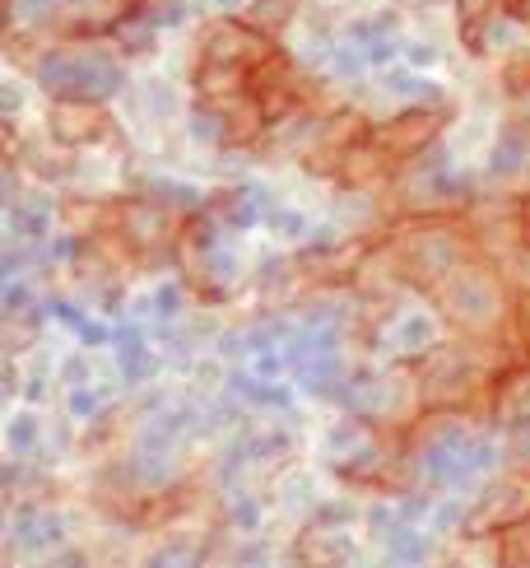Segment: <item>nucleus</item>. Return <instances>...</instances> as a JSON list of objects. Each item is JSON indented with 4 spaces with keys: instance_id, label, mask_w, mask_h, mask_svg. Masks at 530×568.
I'll return each mask as SVG.
<instances>
[{
    "instance_id": "19",
    "label": "nucleus",
    "mask_w": 530,
    "mask_h": 568,
    "mask_svg": "<svg viewBox=\"0 0 530 568\" xmlns=\"http://www.w3.org/2000/svg\"><path fill=\"white\" fill-rule=\"evenodd\" d=\"M424 345H432V322H428V317H400V322L391 326V349L415 354V349H424Z\"/></svg>"
},
{
    "instance_id": "22",
    "label": "nucleus",
    "mask_w": 530,
    "mask_h": 568,
    "mask_svg": "<svg viewBox=\"0 0 530 568\" xmlns=\"http://www.w3.org/2000/svg\"><path fill=\"white\" fill-rule=\"evenodd\" d=\"M502 564H530V517L512 523L502 536Z\"/></svg>"
},
{
    "instance_id": "17",
    "label": "nucleus",
    "mask_w": 530,
    "mask_h": 568,
    "mask_svg": "<svg viewBox=\"0 0 530 568\" xmlns=\"http://www.w3.org/2000/svg\"><path fill=\"white\" fill-rule=\"evenodd\" d=\"M116 345H122V373L131 377V383H140V377L154 373V354L144 349V341L135 336V331H122V336H116Z\"/></svg>"
},
{
    "instance_id": "16",
    "label": "nucleus",
    "mask_w": 530,
    "mask_h": 568,
    "mask_svg": "<svg viewBox=\"0 0 530 568\" xmlns=\"http://www.w3.org/2000/svg\"><path fill=\"white\" fill-rule=\"evenodd\" d=\"M493 400H498V410H512V406H521V400H530V359L526 364H512L508 373L498 377Z\"/></svg>"
},
{
    "instance_id": "2",
    "label": "nucleus",
    "mask_w": 530,
    "mask_h": 568,
    "mask_svg": "<svg viewBox=\"0 0 530 568\" xmlns=\"http://www.w3.org/2000/svg\"><path fill=\"white\" fill-rule=\"evenodd\" d=\"M438 290H442L447 322L466 326V331H493L502 322V313H508V294H502L498 275L475 266V262H466L456 275H447Z\"/></svg>"
},
{
    "instance_id": "30",
    "label": "nucleus",
    "mask_w": 530,
    "mask_h": 568,
    "mask_svg": "<svg viewBox=\"0 0 530 568\" xmlns=\"http://www.w3.org/2000/svg\"><path fill=\"white\" fill-rule=\"evenodd\" d=\"M521 224L530 229V196H526V205H521Z\"/></svg>"
},
{
    "instance_id": "15",
    "label": "nucleus",
    "mask_w": 530,
    "mask_h": 568,
    "mask_svg": "<svg viewBox=\"0 0 530 568\" xmlns=\"http://www.w3.org/2000/svg\"><path fill=\"white\" fill-rule=\"evenodd\" d=\"M61 540V523L52 513H23L19 527H14V546L19 550H47Z\"/></svg>"
},
{
    "instance_id": "24",
    "label": "nucleus",
    "mask_w": 530,
    "mask_h": 568,
    "mask_svg": "<svg viewBox=\"0 0 530 568\" xmlns=\"http://www.w3.org/2000/svg\"><path fill=\"white\" fill-rule=\"evenodd\" d=\"M80 6H89V0H29L33 14H61V19H75Z\"/></svg>"
},
{
    "instance_id": "4",
    "label": "nucleus",
    "mask_w": 530,
    "mask_h": 568,
    "mask_svg": "<svg viewBox=\"0 0 530 568\" xmlns=\"http://www.w3.org/2000/svg\"><path fill=\"white\" fill-rule=\"evenodd\" d=\"M479 387H485V364H479V354L470 349H438L428 354L424 364V377H419V392L428 406H470V400L479 396Z\"/></svg>"
},
{
    "instance_id": "23",
    "label": "nucleus",
    "mask_w": 530,
    "mask_h": 568,
    "mask_svg": "<svg viewBox=\"0 0 530 568\" xmlns=\"http://www.w3.org/2000/svg\"><path fill=\"white\" fill-rule=\"evenodd\" d=\"M396 93H405V99H428L432 108H442V89L438 84H428V80H415V75H400V70H396V75L387 80Z\"/></svg>"
},
{
    "instance_id": "9",
    "label": "nucleus",
    "mask_w": 530,
    "mask_h": 568,
    "mask_svg": "<svg viewBox=\"0 0 530 568\" xmlns=\"http://www.w3.org/2000/svg\"><path fill=\"white\" fill-rule=\"evenodd\" d=\"M271 57V42H265L261 29L252 23H210L205 38H201V61H233V65H261Z\"/></svg>"
},
{
    "instance_id": "20",
    "label": "nucleus",
    "mask_w": 530,
    "mask_h": 568,
    "mask_svg": "<svg viewBox=\"0 0 530 568\" xmlns=\"http://www.w3.org/2000/svg\"><path fill=\"white\" fill-rule=\"evenodd\" d=\"M220 210H224V220H228L233 229H247V224H256V215H261V192H252V186H243V192H228V196L220 201Z\"/></svg>"
},
{
    "instance_id": "27",
    "label": "nucleus",
    "mask_w": 530,
    "mask_h": 568,
    "mask_svg": "<svg viewBox=\"0 0 530 568\" xmlns=\"http://www.w3.org/2000/svg\"><path fill=\"white\" fill-rule=\"evenodd\" d=\"M38 429V419L33 415H23V419H14V429H10V438H14V447H29V434Z\"/></svg>"
},
{
    "instance_id": "28",
    "label": "nucleus",
    "mask_w": 530,
    "mask_h": 568,
    "mask_svg": "<svg viewBox=\"0 0 530 568\" xmlns=\"http://www.w3.org/2000/svg\"><path fill=\"white\" fill-rule=\"evenodd\" d=\"M70 410H75V415H93V410H99V400H93V392H75V396H70Z\"/></svg>"
},
{
    "instance_id": "18",
    "label": "nucleus",
    "mask_w": 530,
    "mask_h": 568,
    "mask_svg": "<svg viewBox=\"0 0 530 568\" xmlns=\"http://www.w3.org/2000/svg\"><path fill=\"white\" fill-rule=\"evenodd\" d=\"M116 42L126 47V52H144V47H154V14H131V19H116L112 23Z\"/></svg>"
},
{
    "instance_id": "3",
    "label": "nucleus",
    "mask_w": 530,
    "mask_h": 568,
    "mask_svg": "<svg viewBox=\"0 0 530 568\" xmlns=\"http://www.w3.org/2000/svg\"><path fill=\"white\" fill-rule=\"evenodd\" d=\"M122 65L99 52H61L38 61V84L52 93V99H112L122 89Z\"/></svg>"
},
{
    "instance_id": "1",
    "label": "nucleus",
    "mask_w": 530,
    "mask_h": 568,
    "mask_svg": "<svg viewBox=\"0 0 530 568\" xmlns=\"http://www.w3.org/2000/svg\"><path fill=\"white\" fill-rule=\"evenodd\" d=\"M387 256L409 284H419V290H438L447 275H456L470 262V247H466V239L456 229L424 224V229H409Z\"/></svg>"
},
{
    "instance_id": "10",
    "label": "nucleus",
    "mask_w": 530,
    "mask_h": 568,
    "mask_svg": "<svg viewBox=\"0 0 530 568\" xmlns=\"http://www.w3.org/2000/svg\"><path fill=\"white\" fill-rule=\"evenodd\" d=\"M116 239H122L131 252H163L173 243V215L163 205L150 201H131L116 210Z\"/></svg>"
},
{
    "instance_id": "6",
    "label": "nucleus",
    "mask_w": 530,
    "mask_h": 568,
    "mask_svg": "<svg viewBox=\"0 0 530 568\" xmlns=\"http://www.w3.org/2000/svg\"><path fill=\"white\" fill-rule=\"evenodd\" d=\"M489 466H493L489 438H466V434L447 429L442 438H432L424 447V470L432 480H442V485H466V480H475L479 470H489Z\"/></svg>"
},
{
    "instance_id": "7",
    "label": "nucleus",
    "mask_w": 530,
    "mask_h": 568,
    "mask_svg": "<svg viewBox=\"0 0 530 568\" xmlns=\"http://www.w3.org/2000/svg\"><path fill=\"white\" fill-rule=\"evenodd\" d=\"M442 126H447V108H432V103H428V108H409V112H400L396 122L377 126L368 140L381 150V159H387L391 169H396L400 159L424 154V150L432 145V140H438V131H442Z\"/></svg>"
},
{
    "instance_id": "11",
    "label": "nucleus",
    "mask_w": 530,
    "mask_h": 568,
    "mask_svg": "<svg viewBox=\"0 0 530 568\" xmlns=\"http://www.w3.org/2000/svg\"><path fill=\"white\" fill-rule=\"evenodd\" d=\"M521 517H530V470L508 485L489 489L485 499H479V508L470 513V531H493V527H512L521 523Z\"/></svg>"
},
{
    "instance_id": "25",
    "label": "nucleus",
    "mask_w": 530,
    "mask_h": 568,
    "mask_svg": "<svg viewBox=\"0 0 530 568\" xmlns=\"http://www.w3.org/2000/svg\"><path fill=\"white\" fill-rule=\"evenodd\" d=\"M508 89H512V93H526V89H530V52L508 65Z\"/></svg>"
},
{
    "instance_id": "29",
    "label": "nucleus",
    "mask_w": 530,
    "mask_h": 568,
    "mask_svg": "<svg viewBox=\"0 0 530 568\" xmlns=\"http://www.w3.org/2000/svg\"><path fill=\"white\" fill-rule=\"evenodd\" d=\"M517 317H521V336L530 341V298H521V307H517Z\"/></svg>"
},
{
    "instance_id": "26",
    "label": "nucleus",
    "mask_w": 530,
    "mask_h": 568,
    "mask_svg": "<svg viewBox=\"0 0 530 568\" xmlns=\"http://www.w3.org/2000/svg\"><path fill=\"white\" fill-rule=\"evenodd\" d=\"M512 462H517L521 470H530V424H521L517 438H512Z\"/></svg>"
},
{
    "instance_id": "5",
    "label": "nucleus",
    "mask_w": 530,
    "mask_h": 568,
    "mask_svg": "<svg viewBox=\"0 0 530 568\" xmlns=\"http://www.w3.org/2000/svg\"><path fill=\"white\" fill-rule=\"evenodd\" d=\"M182 262H186V275L191 284L205 294V298H228L233 290V252L220 247V239H214V229L210 220H196L186 229V239H182Z\"/></svg>"
},
{
    "instance_id": "14",
    "label": "nucleus",
    "mask_w": 530,
    "mask_h": 568,
    "mask_svg": "<svg viewBox=\"0 0 530 568\" xmlns=\"http://www.w3.org/2000/svg\"><path fill=\"white\" fill-rule=\"evenodd\" d=\"M247 70H252V65H233V61H201V65H196V89H201V99H205V103H214V99H228V93H243Z\"/></svg>"
},
{
    "instance_id": "21",
    "label": "nucleus",
    "mask_w": 530,
    "mask_h": 568,
    "mask_svg": "<svg viewBox=\"0 0 530 568\" xmlns=\"http://www.w3.org/2000/svg\"><path fill=\"white\" fill-rule=\"evenodd\" d=\"M498 6L502 0H456V14H461V29H466L470 47H479V23H489Z\"/></svg>"
},
{
    "instance_id": "13",
    "label": "nucleus",
    "mask_w": 530,
    "mask_h": 568,
    "mask_svg": "<svg viewBox=\"0 0 530 568\" xmlns=\"http://www.w3.org/2000/svg\"><path fill=\"white\" fill-rule=\"evenodd\" d=\"M489 173L493 178H521V173H530V131L526 126H508L498 135V145L489 154Z\"/></svg>"
},
{
    "instance_id": "12",
    "label": "nucleus",
    "mask_w": 530,
    "mask_h": 568,
    "mask_svg": "<svg viewBox=\"0 0 530 568\" xmlns=\"http://www.w3.org/2000/svg\"><path fill=\"white\" fill-rule=\"evenodd\" d=\"M345 400L354 410H364V415H373V419H387V415H396L400 410V400H405V383L400 377H364V383H354L349 392H345Z\"/></svg>"
},
{
    "instance_id": "31",
    "label": "nucleus",
    "mask_w": 530,
    "mask_h": 568,
    "mask_svg": "<svg viewBox=\"0 0 530 568\" xmlns=\"http://www.w3.org/2000/svg\"><path fill=\"white\" fill-rule=\"evenodd\" d=\"M220 6H233V0H220Z\"/></svg>"
},
{
    "instance_id": "8",
    "label": "nucleus",
    "mask_w": 530,
    "mask_h": 568,
    "mask_svg": "<svg viewBox=\"0 0 530 568\" xmlns=\"http://www.w3.org/2000/svg\"><path fill=\"white\" fill-rule=\"evenodd\" d=\"M47 126H52V140H61V145H103L108 135H116L99 99H57Z\"/></svg>"
}]
</instances>
